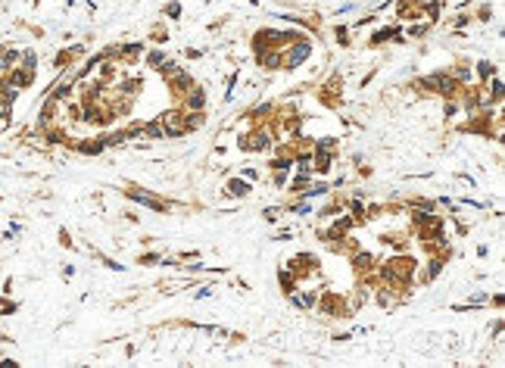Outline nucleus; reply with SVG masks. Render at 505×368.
<instances>
[{
    "label": "nucleus",
    "mask_w": 505,
    "mask_h": 368,
    "mask_svg": "<svg viewBox=\"0 0 505 368\" xmlns=\"http://www.w3.org/2000/svg\"><path fill=\"white\" fill-rule=\"evenodd\" d=\"M440 271H443V259H430V262H427V268L424 271H421V284H430L433 278H440Z\"/></svg>",
    "instance_id": "a211bd4d"
},
{
    "label": "nucleus",
    "mask_w": 505,
    "mask_h": 368,
    "mask_svg": "<svg viewBox=\"0 0 505 368\" xmlns=\"http://www.w3.org/2000/svg\"><path fill=\"white\" fill-rule=\"evenodd\" d=\"M349 9H356V3H343V6H337V13H334V16H343V13H349Z\"/></svg>",
    "instance_id": "de8ad7c7"
},
{
    "label": "nucleus",
    "mask_w": 505,
    "mask_h": 368,
    "mask_svg": "<svg viewBox=\"0 0 505 368\" xmlns=\"http://www.w3.org/2000/svg\"><path fill=\"white\" fill-rule=\"evenodd\" d=\"M147 50L144 41H128V44H119V56H140Z\"/></svg>",
    "instance_id": "b1692460"
},
{
    "label": "nucleus",
    "mask_w": 505,
    "mask_h": 368,
    "mask_svg": "<svg viewBox=\"0 0 505 368\" xmlns=\"http://www.w3.org/2000/svg\"><path fill=\"white\" fill-rule=\"evenodd\" d=\"M237 78H240V72H234V75L228 78V91H225V103H231V100H234V88H237Z\"/></svg>",
    "instance_id": "e433bc0d"
},
{
    "label": "nucleus",
    "mask_w": 505,
    "mask_h": 368,
    "mask_svg": "<svg viewBox=\"0 0 505 368\" xmlns=\"http://www.w3.org/2000/svg\"><path fill=\"white\" fill-rule=\"evenodd\" d=\"M250 191H253V184L246 181V178H231V181L225 184V191H221V194H228V197H237V200H243V197H250Z\"/></svg>",
    "instance_id": "f8f14e48"
},
{
    "label": "nucleus",
    "mask_w": 505,
    "mask_h": 368,
    "mask_svg": "<svg viewBox=\"0 0 505 368\" xmlns=\"http://www.w3.org/2000/svg\"><path fill=\"white\" fill-rule=\"evenodd\" d=\"M209 293H212V287H200V290L194 293V300H206V296H209Z\"/></svg>",
    "instance_id": "a18cd8bd"
},
{
    "label": "nucleus",
    "mask_w": 505,
    "mask_h": 368,
    "mask_svg": "<svg viewBox=\"0 0 505 368\" xmlns=\"http://www.w3.org/2000/svg\"><path fill=\"white\" fill-rule=\"evenodd\" d=\"M427 34V25H412L408 28V38H424Z\"/></svg>",
    "instance_id": "79ce46f5"
},
{
    "label": "nucleus",
    "mask_w": 505,
    "mask_h": 368,
    "mask_svg": "<svg viewBox=\"0 0 505 368\" xmlns=\"http://www.w3.org/2000/svg\"><path fill=\"white\" fill-rule=\"evenodd\" d=\"M78 150L88 153V156H97V153H103V140L100 137L97 140H85V144H78Z\"/></svg>",
    "instance_id": "cd10ccee"
},
{
    "label": "nucleus",
    "mask_w": 505,
    "mask_h": 368,
    "mask_svg": "<svg viewBox=\"0 0 505 368\" xmlns=\"http://www.w3.org/2000/svg\"><path fill=\"white\" fill-rule=\"evenodd\" d=\"M312 50H315V44L309 41V34L300 38V41H293V44H287V47H281V69H287V72L300 69L312 56Z\"/></svg>",
    "instance_id": "f03ea898"
},
{
    "label": "nucleus",
    "mask_w": 505,
    "mask_h": 368,
    "mask_svg": "<svg viewBox=\"0 0 505 368\" xmlns=\"http://www.w3.org/2000/svg\"><path fill=\"white\" fill-rule=\"evenodd\" d=\"M468 22H471V16H459V19H455V28H465Z\"/></svg>",
    "instance_id": "09e8293b"
},
{
    "label": "nucleus",
    "mask_w": 505,
    "mask_h": 368,
    "mask_svg": "<svg viewBox=\"0 0 505 368\" xmlns=\"http://www.w3.org/2000/svg\"><path fill=\"white\" fill-rule=\"evenodd\" d=\"M387 41H399V44H403V28H399V25H393V28H381V31H374L371 34V47H381V44H387Z\"/></svg>",
    "instance_id": "ddd939ff"
},
{
    "label": "nucleus",
    "mask_w": 505,
    "mask_h": 368,
    "mask_svg": "<svg viewBox=\"0 0 505 368\" xmlns=\"http://www.w3.org/2000/svg\"><path fill=\"white\" fill-rule=\"evenodd\" d=\"M159 259H162L159 253H144V256H137V262H140V265H150V262H159Z\"/></svg>",
    "instance_id": "ea45409f"
},
{
    "label": "nucleus",
    "mask_w": 505,
    "mask_h": 368,
    "mask_svg": "<svg viewBox=\"0 0 505 368\" xmlns=\"http://www.w3.org/2000/svg\"><path fill=\"white\" fill-rule=\"evenodd\" d=\"M162 13H166L169 19H181V3H178V0H172V3H166Z\"/></svg>",
    "instance_id": "72a5a7b5"
},
{
    "label": "nucleus",
    "mask_w": 505,
    "mask_h": 368,
    "mask_svg": "<svg viewBox=\"0 0 505 368\" xmlns=\"http://www.w3.org/2000/svg\"><path fill=\"white\" fill-rule=\"evenodd\" d=\"M477 256H480V259H487V256H490V246H487V244H480V246H477Z\"/></svg>",
    "instance_id": "8fccbe9b"
},
{
    "label": "nucleus",
    "mask_w": 505,
    "mask_h": 368,
    "mask_svg": "<svg viewBox=\"0 0 505 368\" xmlns=\"http://www.w3.org/2000/svg\"><path fill=\"white\" fill-rule=\"evenodd\" d=\"M100 140H103V150H109V147H122L125 140H128V134H125V128H115V131L103 134Z\"/></svg>",
    "instance_id": "f3484780"
},
{
    "label": "nucleus",
    "mask_w": 505,
    "mask_h": 368,
    "mask_svg": "<svg viewBox=\"0 0 505 368\" xmlns=\"http://www.w3.org/2000/svg\"><path fill=\"white\" fill-rule=\"evenodd\" d=\"M19 59H22V69H28V72H34V69H38V53H34V50H25Z\"/></svg>",
    "instance_id": "7c9ffc66"
},
{
    "label": "nucleus",
    "mask_w": 505,
    "mask_h": 368,
    "mask_svg": "<svg viewBox=\"0 0 505 368\" xmlns=\"http://www.w3.org/2000/svg\"><path fill=\"white\" fill-rule=\"evenodd\" d=\"M240 150H250V153H265L268 147H272V131L268 128H259V131H253V134H243L240 140Z\"/></svg>",
    "instance_id": "423d86ee"
},
{
    "label": "nucleus",
    "mask_w": 505,
    "mask_h": 368,
    "mask_svg": "<svg viewBox=\"0 0 505 368\" xmlns=\"http://www.w3.org/2000/svg\"><path fill=\"white\" fill-rule=\"evenodd\" d=\"M162 59H166V53H162V50H150V53H147V63L153 66V69H156V66L162 63Z\"/></svg>",
    "instance_id": "58836bf2"
},
{
    "label": "nucleus",
    "mask_w": 505,
    "mask_h": 368,
    "mask_svg": "<svg viewBox=\"0 0 505 368\" xmlns=\"http://www.w3.org/2000/svg\"><path fill=\"white\" fill-rule=\"evenodd\" d=\"M281 212H284L281 206H268V209H262V216H265V222H278Z\"/></svg>",
    "instance_id": "4c0bfd02"
},
{
    "label": "nucleus",
    "mask_w": 505,
    "mask_h": 368,
    "mask_svg": "<svg viewBox=\"0 0 505 368\" xmlns=\"http://www.w3.org/2000/svg\"><path fill=\"white\" fill-rule=\"evenodd\" d=\"M334 38H337L340 47H346V44H349V41H346V38H349V28H346V25H337V28H334Z\"/></svg>",
    "instance_id": "c9c22d12"
},
{
    "label": "nucleus",
    "mask_w": 505,
    "mask_h": 368,
    "mask_svg": "<svg viewBox=\"0 0 505 368\" xmlns=\"http://www.w3.org/2000/svg\"><path fill=\"white\" fill-rule=\"evenodd\" d=\"M278 281H281V290H284V293H293V290H297V275H293V271L278 268Z\"/></svg>",
    "instance_id": "5701e85b"
},
{
    "label": "nucleus",
    "mask_w": 505,
    "mask_h": 368,
    "mask_svg": "<svg viewBox=\"0 0 505 368\" xmlns=\"http://www.w3.org/2000/svg\"><path fill=\"white\" fill-rule=\"evenodd\" d=\"M352 268H356L359 275H362V271H371L374 268V256L371 253H356V256H352Z\"/></svg>",
    "instance_id": "4be33fe9"
},
{
    "label": "nucleus",
    "mask_w": 505,
    "mask_h": 368,
    "mask_svg": "<svg viewBox=\"0 0 505 368\" xmlns=\"http://www.w3.org/2000/svg\"><path fill=\"white\" fill-rule=\"evenodd\" d=\"M449 75H452L455 81H459V85H462V81H471V78H474V72H471V66H468V63H459Z\"/></svg>",
    "instance_id": "bb28decb"
},
{
    "label": "nucleus",
    "mask_w": 505,
    "mask_h": 368,
    "mask_svg": "<svg viewBox=\"0 0 505 368\" xmlns=\"http://www.w3.org/2000/svg\"><path fill=\"white\" fill-rule=\"evenodd\" d=\"M378 306H384V309H393V306H396V296H393V290L387 287V284L378 287Z\"/></svg>",
    "instance_id": "393cba45"
},
{
    "label": "nucleus",
    "mask_w": 505,
    "mask_h": 368,
    "mask_svg": "<svg viewBox=\"0 0 505 368\" xmlns=\"http://www.w3.org/2000/svg\"><path fill=\"white\" fill-rule=\"evenodd\" d=\"M287 212H293V216H309L312 212V200H300V203H290Z\"/></svg>",
    "instance_id": "c756f323"
},
{
    "label": "nucleus",
    "mask_w": 505,
    "mask_h": 368,
    "mask_svg": "<svg viewBox=\"0 0 505 368\" xmlns=\"http://www.w3.org/2000/svg\"><path fill=\"white\" fill-rule=\"evenodd\" d=\"M334 156H337V153H312V172L327 175V172H331V165H334Z\"/></svg>",
    "instance_id": "2eb2a0df"
},
{
    "label": "nucleus",
    "mask_w": 505,
    "mask_h": 368,
    "mask_svg": "<svg viewBox=\"0 0 505 368\" xmlns=\"http://www.w3.org/2000/svg\"><path fill=\"white\" fill-rule=\"evenodd\" d=\"M290 271H312V268H318V259H315L312 253H300L297 259H290Z\"/></svg>",
    "instance_id": "4468645a"
},
{
    "label": "nucleus",
    "mask_w": 505,
    "mask_h": 368,
    "mask_svg": "<svg viewBox=\"0 0 505 368\" xmlns=\"http://www.w3.org/2000/svg\"><path fill=\"white\" fill-rule=\"evenodd\" d=\"M19 59L16 50H0V72H6V69H13V63Z\"/></svg>",
    "instance_id": "c85d7f7f"
},
{
    "label": "nucleus",
    "mask_w": 505,
    "mask_h": 368,
    "mask_svg": "<svg viewBox=\"0 0 505 368\" xmlns=\"http://www.w3.org/2000/svg\"><path fill=\"white\" fill-rule=\"evenodd\" d=\"M256 175H259L256 169H243V178H246V181H256Z\"/></svg>",
    "instance_id": "3c124183"
},
{
    "label": "nucleus",
    "mask_w": 505,
    "mask_h": 368,
    "mask_svg": "<svg viewBox=\"0 0 505 368\" xmlns=\"http://www.w3.org/2000/svg\"><path fill=\"white\" fill-rule=\"evenodd\" d=\"M140 134L150 137V140H166V131H162L159 119H156V122H144V125H140Z\"/></svg>",
    "instance_id": "6ab92c4d"
},
{
    "label": "nucleus",
    "mask_w": 505,
    "mask_h": 368,
    "mask_svg": "<svg viewBox=\"0 0 505 368\" xmlns=\"http://www.w3.org/2000/svg\"><path fill=\"white\" fill-rule=\"evenodd\" d=\"M368 22H374V16H371V13H368V16H362V19H356V25H352V28H365Z\"/></svg>",
    "instance_id": "c03bdc74"
},
{
    "label": "nucleus",
    "mask_w": 505,
    "mask_h": 368,
    "mask_svg": "<svg viewBox=\"0 0 505 368\" xmlns=\"http://www.w3.org/2000/svg\"><path fill=\"white\" fill-rule=\"evenodd\" d=\"M103 262H106V268H112V271H125V265H119L115 259H103Z\"/></svg>",
    "instance_id": "49530a36"
},
{
    "label": "nucleus",
    "mask_w": 505,
    "mask_h": 368,
    "mask_svg": "<svg viewBox=\"0 0 505 368\" xmlns=\"http://www.w3.org/2000/svg\"><path fill=\"white\" fill-rule=\"evenodd\" d=\"M206 91L200 88V85H194L191 91H184V110L187 113H197V110H206Z\"/></svg>",
    "instance_id": "1a4fd4ad"
},
{
    "label": "nucleus",
    "mask_w": 505,
    "mask_h": 368,
    "mask_svg": "<svg viewBox=\"0 0 505 368\" xmlns=\"http://www.w3.org/2000/svg\"><path fill=\"white\" fill-rule=\"evenodd\" d=\"M166 81H169L172 94H184V91H191V88H194V78H191V72H187L184 66H178V69H175V72H172Z\"/></svg>",
    "instance_id": "6e6552de"
},
{
    "label": "nucleus",
    "mask_w": 505,
    "mask_h": 368,
    "mask_svg": "<svg viewBox=\"0 0 505 368\" xmlns=\"http://www.w3.org/2000/svg\"><path fill=\"white\" fill-rule=\"evenodd\" d=\"M159 125L162 131H166V137H184L187 134V122H184V110H166L159 116Z\"/></svg>",
    "instance_id": "20e7f679"
},
{
    "label": "nucleus",
    "mask_w": 505,
    "mask_h": 368,
    "mask_svg": "<svg viewBox=\"0 0 505 368\" xmlns=\"http://www.w3.org/2000/svg\"><path fill=\"white\" fill-rule=\"evenodd\" d=\"M125 197L131 200V203H137V206H144V209H153V212H169L172 206L166 203V200H159V197H153L150 191H140V187H128L125 191Z\"/></svg>",
    "instance_id": "39448f33"
},
{
    "label": "nucleus",
    "mask_w": 505,
    "mask_h": 368,
    "mask_svg": "<svg viewBox=\"0 0 505 368\" xmlns=\"http://www.w3.org/2000/svg\"><path fill=\"white\" fill-rule=\"evenodd\" d=\"M60 241H63V246H72V241H69V231H60Z\"/></svg>",
    "instance_id": "603ef678"
},
{
    "label": "nucleus",
    "mask_w": 505,
    "mask_h": 368,
    "mask_svg": "<svg viewBox=\"0 0 505 368\" xmlns=\"http://www.w3.org/2000/svg\"><path fill=\"white\" fill-rule=\"evenodd\" d=\"M315 306H318V309L324 312V315H352L349 312V306L343 303V300H340V293H324V300L321 303H315Z\"/></svg>",
    "instance_id": "0eeeda50"
},
{
    "label": "nucleus",
    "mask_w": 505,
    "mask_h": 368,
    "mask_svg": "<svg viewBox=\"0 0 505 368\" xmlns=\"http://www.w3.org/2000/svg\"><path fill=\"white\" fill-rule=\"evenodd\" d=\"M256 63H259L262 69H268V72H272V69H281V50L278 47H265V50L256 53Z\"/></svg>",
    "instance_id": "9b49d317"
},
{
    "label": "nucleus",
    "mask_w": 505,
    "mask_h": 368,
    "mask_svg": "<svg viewBox=\"0 0 505 368\" xmlns=\"http://www.w3.org/2000/svg\"><path fill=\"white\" fill-rule=\"evenodd\" d=\"M140 88H144V78H131V81H125V85H122L125 94H137Z\"/></svg>",
    "instance_id": "f704fd0d"
},
{
    "label": "nucleus",
    "mask_w": 505,
    "mask_h": 368,
    "mask_svg": "<svg viewBox=\"0 0 505 368\" xmlns=\"http://www.w3.org/2000/svg\"><path fill=\"white\" fill-rule=\"evenodd\" d=\"M275 187H287V172L284 169H275Z\"/></svg>",
    "instance_id": "a19ab883"
},
{
    "label": "nucleus",
    "mask_w": 505,
    "mask_h": 368,
    "mask_svg": "<svg viewBox=\"0 0 505 368\" xmlns=\"http://www.w3.org/2000/svg\"><path fill=\"white\" fill-rule=\"evenodd\" d=\"M415 268H418L415 259H408V256H390V259L384 262V268H381V278L390 281V284H408V281L415 278Z\"/></svg>",
    "instance_id": "f257e3e1"
},
{
    "label": "nucleus",
    "mask_w": 505,
    "mask_h": 368,
    "mask_svg": "<svg viewBox=\"0 0 505 368\" xmlns=\"http://www.w3.org/2000/svg\"><path fill=\"white\" fill-rule=\"evenodd\" d=\"M272 110H275L272 103H259V106H253V110H250V119H268Z\"/></svg>",
    "instance_id": "2f4dec72"
},
{
    "label": "nucleus",
    "mask_w": 505,
    "mask_h": 368,
    "mask_svg": "<svg viewBox=\"0 0 505 368\" xmlns=\"http://www.w3.org/2000/svg\"><path fill=\"white\" fill-rule=\"evenodd\" d=\"M474 72H477L480 81H490L493 75H499V69H496V63H490V59H480V63L474 66Z\"/></svg>",
    "instance_id": "aec40b11"
},
{
    "label": "nucleus",
    "mask_w": 505,
    "mask_h": 368,
    "mask_svg": "<svg viewBox=\"0 0 505 368\" xmlns=\"http://www.w3.org/2000/svg\"><path fill=\"white\" fill-rule=\"evenodd\" d=\"M477 19H480V22H490V19H493V6H480V9H477Z\"/></svg>",
    "instance_id": "37998d69"
},
{
    "label": "nucleus",
    "mask_w": 505,
    "mask_h": 368,
    "mask_svg": "<svg viewBox=\"0 0 505 368\" xmlns=\"http://www.w3.org/2000/svg\"><path fill=\"white\" fill-rule=\"evenodd\" d=\"M184 122H187V131L203 128V125H206V110H197V113H187V110H184Z\"/></svg>",
    "instance_id": "412c9836"
},
{
    "label": "nucleus",
    "mask_w": 505,
    "mask_h": 368,
    "mask_svg": "<svg viewBox=\"0 0 505 368\" xmlns=\"http://www.w3.org/2000/svg\"><path fill=\"white\" fill-rule=\"evenodd\" d=\"M424 91H430V94H443V97H455L459 94V81H455L449 72H433V75H424L418 81Z\"/></svg>",
    "instance_id": "7ed1b4c3"
},
{
    "label": "nucleus",
    "mask_w": 505,
    "mask_h": 368,
    "mask_svg": "<svg viewBox=\"0 0 505 368\" xmlns=\"http://www.w3.org/2000/svg\"><path fill=\"white\" fill-rule=\"evenodd\" d=\"M290 306H297V309H315V303H318V290H293L287 293Z\"/></svg>",
    "instance_id": "9d476101"
},
{
    "label": "nucleus",
    "mask_w": 505,
    "mask_h": 368,
    "mask_svg": "<svg viewBox=\"0 0 505 368\" xmlns=\"http://www.w3.org/2000/svg\"><path fill=\"white\" fill-rule=\"evenodd\" d=\"M424 13H427L433 22H437V19H440V13H443V0H433V3H424Z\"/></svg>",
    "instance_id": "473e14b6"
},
{
    "label": "nucleus",
    "mask_w": 505,
    "mask_h": 368,
    "mask_svg": "<svg viewBox=\"0 0 505 368\" xmlns=\"http://www.w3.org/2000/svg\"><path fill=\"white\" fill-rule=\"evenodd\" d=\"M327 194H331V184H324V181H312L309 187L300 191L303 200H315V197H327Z\"/></svg>",
    "instance_id": "dca6fc26"
},
{
    "label": "nucleus",
    "mask_w": 505,
    "mask_h": 368,
    "mask_svg": "<svg viewBox=\"0 0 505 368\" xmlns=\"http://www.w3.org/2000/svg\"><path fill=\"white\" fill-rule=\"evenodd\" d=\"M315 153H337V147H340V140L337 137H321V140H315Z\"/></svg>",
    "instance_id": "a878e982"
}]
</instances>
